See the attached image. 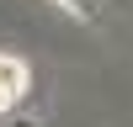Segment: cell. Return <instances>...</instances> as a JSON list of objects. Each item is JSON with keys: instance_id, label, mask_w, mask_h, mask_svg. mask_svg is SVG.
<instances>
[{"instance_id": "1", "label": "cell", "mask_w": 133, "mask_h": 127, "mask_svg": "<svg viewBox=\"0 0 133 127\" xmlns=\"http://www.w3.org/2000/svg\"><path fill=\"white\" fill-rule=\"evenodd\" d=\"M21 95H27V64L0 53V111H11Z\"/></svg>"}, {"instance_id": "2", "label": "cell", "mask_w": 133, "mask_h": 127, "mask_svg": "<svg viewBox=\"0 0 133 127\" xmlns=\"http://www.w3.org/2000/svg\"><path fill=\"white\" fill-rule=\"evenodd\" d=\"M59 5L69 11V16H91V5H96V0H59Z\"/></svg>"}]
</instances>
